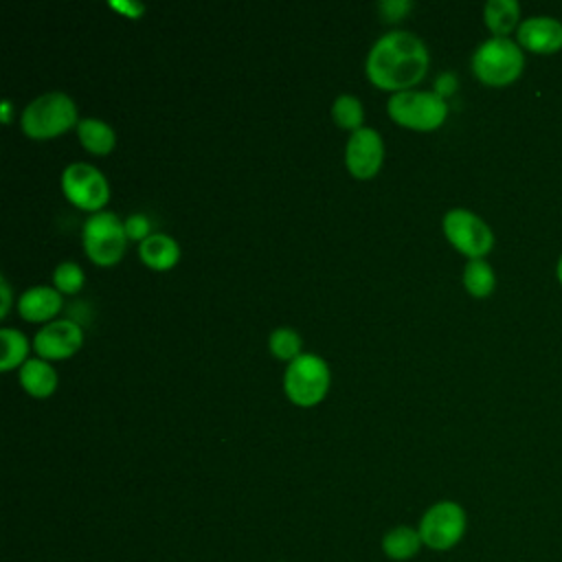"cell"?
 I'll list each match as a JSON object with an SVG mask.
<instances>
[{
    "mask_svg": "<svg viewBox=\"0 0 562 562\" xmlns=\"http://www.w3.org/2000/svg\"><path fill=\"white\" fill-rule=\"evenodd\" d=\"M364 66L378 88L402 92L426 75L428 48L411 31H389L375 40Z\"/></svg>",
    "mask_w": 562,
    "mask_h": 562,
    "instance_id": "1",
    "label": "cell"
},
{
    "mask_svg": "<svg viewBox=\"0 0 562 562\" xmlns=\"http://www.w3.org/2000/svg\"><path fill=\"white\" fill-rule=\"evenodd\" d=\"M525 53L509 37H490L472 53V70L487 86H507L520 77Z\"/></svg>",
    "mask_w": 562,
    "mask_h": 562,
    "instance_id": "2",
    "label": "cell"
},
{
    "mask_svg": "<svg viewBox=\"0 0 562 562\" xmlns=\"http://www.w3.org/2000/svg\"><path fill=\"white\" fill-rule=\"evenodd\" d=\"M20 123L31 138H50L79 123L77 105L66 92H44L24 108Z\"/></svg>",
    "mask_w": 562,
    "mask_h": 562,
    "instance_id": "3",
    "label": "cell"
},
{
    "mask_svg": "<svg viewBox=\"0 0 562 562\" xmlns=\"http://www.w3.org/2000/svg\"><path fill=\"white\" fill-rule=\"evenodd\" d=\"M386 110L393 121L413 130H435L446 121L448 103L435 90L393 92Z\"/></svg>",
    "mask_w": 562,
    "mask_h": 562,
    "instance_id": "4",
    "label": "cell"
},
{
    "mask_svg": "<svg viewBox=\"0 0 562 562\" xmlns=\"http://www.w3.org/2000/svg\"><path fill=\"white\" fill-rule=\"evenodd\" d=\"M83 250L99 266L116 263L125 252V222L112 211H97L83 222Z\"/></svg>",
    "mask_w": 562,
    "mask_h": 562,
    "instance_id": "5",
    "label": "cell"
},
{
    "mask_svg": "<svg viewBox=\"0 0 562 562\" xmlns=\"http://www.w3.org/2000/svg\"><path fill=\"white\" fill-rule=\"evenodd\" d=\"M468 516L465 509L454 501H439L430 505L419 518V536L424 547L432 551H448L465 536Z\"/></svg>",
    "mask_w": 562,
    "mask_h": 562,
    "instance_id": "6",
    "label": "cell"
},
{
    "mask_svg": "<svg viewBox=\"0 0 562 562\" xmlns=\"http://www.w3.org/2000/svg\"><path fill=\"white\" fill-rule=\"evenodd\" d=\"M329 386V367L316 353H301L294 358L283 375L288 397L299 406H314L323 400Z\"/></svg>",
    "mask_w": 562,
    "mask_h": 562,
    "instance_id": "7",
    "label": "cell"
},
{
    "mask_svg": "<svg viewBox=\"0 0 562 562\" xmlns=\"http://www.w3.org/2000/svg\"><path fill=\"white\" fill-rule=\"evenodd\" d=\"M441 224L448 241L470 259H483L494 246L492 228L468 209H450Z\"/></svg>",
    "mask_w": 562,
    "mask_h": 562,
    "instance_id": "8",
    "label": "cell"
},
{
    "mask_svg": "<svg viewBox=\"0 0 562 562\" xmlns=\"http://www.w3.org/2000/svg\"><path fill=\"white\" fill-rule=\"evenodd\" d=\"M61 189L72 204L94 213L110 198V184L105 176L88 162H70L61 171Z\"/></svg>",
    "mask_w": 562,
    "mask_h": 562,
    "instance_id": "9",
    "label": "cell"
},
{
    "mask_svg": "<svg viewBox=\"0 0 562 562\" xmlns=\"http://www.w3.org/2000/svg\"><path fill=\"white\" fill-rule=\"evenodd\" d=\"M384 143L373 127H360L351 132L345 145V162L351 176L371 178L382 165Z\"/></svg>",
    "mask_w": 562,
    "mask_h": 562,
    "instance_id": "10",
    "label": "cell"
},
{
    "mask_svg": "<svg viewBox=\"0 0 562 562\" xmlns=\"http://www.w3.org/2000/svg\"><path fill=\"white\" fill-rule=\"evenodd\" d=\"M83 342V331L79 327V323H75L72 318H57L46 323L37 334H35V351L48 360H59V358H68L72 356Z\"/></svg>",
    "mask_w": 562,
    "mask_h": 562,
    "instance_id": "11",
    "label": "cell"
},
{
    "mask_svg": "<svg viewBox=\"0 0 562 562\" xmlns=\"http://www.w3.org/2000/svg\"><path fill=\"white\" fill-rule=\"evenodd\" d=\"M520 48L538 55H551L562 48V22L551 15H531L518 26Z\"/></svg>",
    "mask_w": 562,
    "mask_h": 562,
    "instance_id": "12",
    "label": "cell"
},
{
    "mask_svg": "<svg viewBox=\"0 0 562 562\" xmlns=\"http://www.w3.org/2000/svg\"><path fill=\"white\" fill-rule=\"evenodd\" d=\"M61 310V294L53 285H33L18 299V312L26 321H48Z\"/></svg>",
    "mask_w": 562,
    "mask_h": 562,
    "instance_id": "13",
    "label": "cell"
},
{
    "mask_svg": "<svg viewBox=\"0 0 562 562\" xmlns=\"http://www.w3.org/2000/svg\"><path fill=\"white\" fill-rule=\"evenodd\" d=\"M138 255L143 263H147L154 270H167L171 268L180 257L178 241L167 233H151L145 237L138 246Z\"/></svg>",
    "mask_w": 562,
    "mask_h": 562,
    "instance_id": "14",
    "label": "cell"
},
{
    "mask_svg": "<svg viewBox=\"0 0 562 562\" xmlns=\"http://www.w3.org/2000/svg\"><path fill=\"white\" fill-rule=\"evenodd\" d=\"M20 382L31 395L46 397L57 386V373L44 358H29L20 367Z\"/></svg>",
    "mask_w": 562,
    "mask_h": 562,
    "instance_id": "15",
    "label": "cell"
},
{
    "mask_svg": "<svg viewBox=\"0 0 562 562\" xmlns=\"http://www.w3.org/2000/svg\"><path fill=\"white\" fill-rule=\"evenodd\" d=\"M422 536L417 529L408 527V525H397L393 529H389L382 536V551L386 558L395 560V562H404L411 560L419 553L422 549Z\"/></svg>",
    "mask_w": 562,
    "mask_h": 562,
    "instance_id": "16",
    "label": "cell"
},
{
    "mask_svg": "<svg viewBox=\"0 0 562 562\" xmlns=\"http://www.w3.org/2000/svg\"><path fill=\"white\" fill-rule=\"evenodd\" d=\"M520 4L516 0H490L483 9V20L494 37H507L514 29H518Z\"/></svg>",
    "mask_w": 562,
    "mask_h": 562,
    "instance_id": "17",
    "label": "cell"
},
{
    "mask_svg": "<svg viewBox=\"0 0 562 562\" xmlns=\"http://www.w3.org/2000/svg\"><path fill=\"white\" fill-rule=\"evenodd\" d=\"M77 134H79L81 145L92 154H108L116 143L114 130L105 121L92 119V116L81 119L77 123Z\"/></svg>",
    "mask_w": 562,
    "mask_h": 562,
    "instance_id": "18",
    "label": "cell"
},
{
    "mask_svg": "<svg viewBox=\"0 0 562 562\" xmlns=\"http://www.w3.org/2000/svg\"><path fill=\"white\" fill-rule=\"evenodd\" d=\"M463 285L472 296L483 299L492 294L496 285V274L485 259H470L463 268Z\"/></svg>",
    "mask_w": 562,
    "mask_h": 562,
    "instance_id": "19",
    "label": "cell"
},
{
    "mask_svg": "<svg viewBox=\"0 0 562 562\" xmlns=\"http://www.w3.org/2000/svg\"><path fill=\"white\" fill-rule=\"evenodd\" d=\"M0 340H2V358H0V369L9 371L18 367L29 351V340L20 329L13 327H2L0 329Z\"/></svg>",
    "mask_w": 562,
    "mask_h": 562,
    "instance_id": "20",
    "label": "cell"
},
{
    "mask_svg": "<svg viewBox=\"0 0 562 562\" xmlns=\"http://www.w3.org/2000/svg\"><path fill=\"white\" fill-rule=\"evenodd\" d=\"M331 116L340 127L347 130H360L362 127V119H364V110L358 97L353 94H340L336 97L334 105H331Z\"/></svg>",
    "mask_w": 562,
    "mask_h": 562,
    "instance_id": "21",
    "label": "cell"
},
{
    "mask_svg": "<svg viewBox=\"0 0 562 562\" xmlns=\"http://www.w3.org/2000/svg\"><path fill=\"white\" fill-rule=\"evenodd\" d=\"M270 351L281 360H294L301 356V336L292 327H277L270 334Z\"/></svg>",
    "mask_w": 562,
    "mask_h": 562,
    "instance_id": "22",
    "label": "cell"
},
{
    "mask_svg": "<svg viewBox=\"0 0 562 562\" xmlns=\"http://www.w3.org/2000/svg\"><path fill=\"white\" fill-rule=\"evenodd\" d=\"M83 281H86V274H83L81 266L75 263V261H61V263H57V268L53 270V283H55V288H57L59 292L72 294V292L81 290Z\"/></svg>",
    "mask_w": 562,
    "mask_h": 562,
    "instance_id": "23",
    "label": "cell"
},
{
    "mask_svg": "<svg viewBox=\"0 0 562 562\" xmlns=\"http://www.w3.org/2000/svg\"><path fill=\"white\" fill-rule=\"evenodd\" d=\"M125 235L130 239H145L151 235V224L147 220V215L143 213H132L127 220H125Z\"/></svg>",
    "mask_w": 562,
    "mask_h": 562,
    "instance_id": "24",
    "label": "cell"
},
{
    "mask_svg": "<svg viewBox=\"0 0 562 562\" xmlns=\"http://www.w3.org/2000/svg\"><path fill=\"white\" fill-rule=\"evenodd\" d=\"M411 7H413L411 0H382V2H378L380 13L384 15V20H391V22L404 18Z\"/></svg>",
    "mask_w": 562,
    "mask_h": 562,
    "instance_id": "25",
    "label": "cell"
},
{
    "mask_svg": "<svg viewBox=\"0 0 562 562\" xmlns=\"http://www.w3.org/2000/svg\"><path fill=\"white\" fill-rule=\"evenodd\" d=\"M454 88H457V77L452 75V72H441L437 79H435V92L439 94V97H448V94H452L454 92Z\"/></svg>",
    "mask_w": 562,
    "mask_h": 562,
    "instance_id": "26",
    "label": "cell"
},
{
    "mask_svg": "<svg viewBox=\"0 0 562 562\" xmlns=\"http://www.w3.org/2000/svg\"><path fill=\"white\" fill-rule=\"evenodd\" d=\"M112 7L114 9H121V11H125L130 18H136V15H140L143 11H145V7L143 4H138V2H112Z\"/></svg>",
    "mask_w": 562,
    "mask_h": 562,
    "instance_id": "27",
    "label": "cell"
},
{
    "mask_svg": "<svg viewBox=\"0 0 562 562\" xmlns=\"http://www.w3.org/2000/svg\"><path fill=\"white\" fill-rule=\"evenodd\" d=\"M0 288H2V307H0V316H7L9 307H11V288L7 279H0Z\"/></svg>",
    "mask_w": 562,
    "mask_h": 562,
    "instance_id": "28",
    "label": "cell"
},
{
    "mask_svg": "<svg viewBox=\"0 0 562 562\" xmlns=\"http://www.w3.org/2000/svg\"><path fill=\"white\" fill-rule=\"evenodd\" d=\"M0 108H2V123H9V119H11V101L4 99Z\"/></svg>",
    "mask_w": 562,
    "mask_h": 562,
    "instance_id": "29",
    "label": "cell"
},
{
    "mask_svg": "<svg viewBox=\"0 0 562 562\" xmlns=\"http://www.w3.org/2000/svg\"><path fill=\"white\" fill-rule=\"evenodd\" d=\"M555 274H558V281H560V285H562V255H560V259H558V266H555Z\"/></svg>",
    "mask_w": 562,
    "mask_h": 562,
    "instance_id": "30",
    "label": "cell"
}]
</instances>
